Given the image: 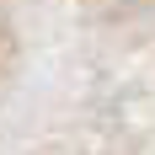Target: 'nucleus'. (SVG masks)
Instances as JSON below:
<instances>
[]
</instances>
